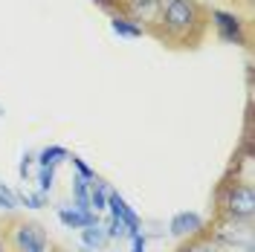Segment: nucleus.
Masks as SVG:
<instances>
[{
	"mask_svg": "<svg viewBox=\"0 0 255 252\" xmlns=\"http://www.w3.org/2000/svg\"><path fill=\"white\" fill-rule=\"evenodd\" d=\"M206 23V9L197 0H162L159 20L148 32H154L159 41H197Z\"/></svg>",
	"mask_w": 255,
	"mask_h": 252,
	"instance_id": "1",
	"label": "nucleus"
},
{
	"mask_svg": "<svg viewBox=\"0 0 255 252\" xmlns=\"http://www.w3.org/2000/svg\"><path fill=\"white\" fill-rule=\"evenodd\" d=\"M9 244L15 252H47L49 238L44 226L35 221H15L9 232Z\"/></svg>",
	"mask_w": 255,
	"mask_h": 252,
	"instance_id": "2",
	"label": "nucleus"
},
{
	"mask_svg": "<svg viewBox=\"0 0 255 252\" xmlns=\"http://www.w3.org/2000/svg\"><path fill=\"white\" fill-rule=\"evenodd\" d=\"M223 212H226L232 221H253V212H255V191H253V186L235 180V183L226 189Z\"/></svg>",
	"mask_w": 255,
	"mask_h": 252,
	"instance_id": "3",
	"label": "nucleus"
},
{
	"mask_svg": "<svg viewBox=\"0 0 255 252\" xmlns=\"http://www.w3.org/2000/svg\"><path fill=\"white\" fill-rule=\"evenodd\" d=\"M212 26H215V32L221 35L226 44H247V29H244V20L238 15L212 9Z\"/></svg>",
	"mask_w": 255,
	"mask_h": 252,
	"instance_id": "4",
	"label": "nucleus"
},
{
	"mask_svg": "<svg viewBox=\"0 0 255 252\" xmlns=\"http://www.w3.org/2000/svg\"><path fill=\"white\" fill-rule=\"evenodd\" d=\"M122 15H128L130 20H136V23H142L145 26V20L154 26L159 20V9H162V0H122ZM148 29V26H145Z\"/></svg>",
	"mask_w": 255,
	"mask_h": 252,
	"instance_id": "5",
	"label": "nucleus"
},
{
	"mask_svg": "<svg viewBox=\"0 0 255 252\" xmlns=\"http://www.w3.org/2000/svg\"><path fill=\"white\" fill-rule=\"evenodd\" d=\"M168 229L174 238H197L203 232V218L197 212H177L168 223Z\"/></svg>",
	"mask_w": 255,
	"mask_h": 252,
	"instance_id": "6",
	"label": "nucleus"
},
{
	"mask_svg": "<svg viewBox=\"0 0 255 252\" xmlns=\"http://www.w3.org/2000/svg\"><path fill=\"white\" fill-rule=\"evenodd\" d=\"M111 29L116 32L119 38H142L145 32H148V29L142 26V23L130 20V17H128V15H122V12L111 17Z\"/></svg>",
	"mask_w": 255,
	"mask_h": 252,
	"instance_id": "7",
	"label": "nucleus"
},
{
	"mask_svg": "<svg viewBox=\"0 0 255 252\" xmlns=\"http://www.w3.org/2000/svg\"><path fill=\"white\" fill-rule=\"evenodd\" d=\"M81 241H84V247H90V250H102L105 241H108V232H105L99 223H93V226H84V229H81Z\"/></svg>",
	"mask_w": 255,
	"mask_h": 252,
	"instance_id": "8",
	"label": "nucleus"
},
{
	"mask_svg": "<svg viewBox=\"0 0 255 252\" xmlns=\"http://www.w3.org/2000/svg\"><path fill=\"white\" fill-rule=\"evenodd\" d=\"M64 157H67L64 148H47V151H41V168H52V165Z\"/></svg>",
	"mask_w": 255,
	"mask_h": 252,
	"instance_id": "9",
	"label": "nucleus"
},
{
	"mask_svg": "<svg viewBox=\"0 0 255 252\" xmlns=\"http://www.w3.org/2000/svg\"><path fill=\"white\" fill-rule=\"evenodd\" d=\"M0 209L3 212H15L17 209V194L12 189H6L3 183H0Z\"/></svg>",
	"mask_w": 255,
	"mask_h": 252,
	"instance_id": "10",
	"label": "nucleus"
},
{
	"mask_svg": "<svg viewBox=\"0 0 255 252\" xmlns=\"http://www.w3.org/2000/svg\"><path fill=\"white\" fill-rule=\"evenodd\" d=\"M20 200L29 206V209H41V206H44V194H35V191H29L26 186H23V191H20Z\"/></svg>",
	"mask_w": 255,
	"mask_h": 252,
	"instance_id": "11",
	"label": "nucleus"
},
{
	"mask_svg": "<svg viewBox=\"0 0 255 252\" xmlns=\"http://www.w3.org/2000/svg\"><path fill=\"white\" fill-rule=\"evenodd\" d=\"M38 186H41V194H47L49 186H52V168H41V174H38Z\"/></svg>",
	"mask_w": 255,
	"mask_h": 252,
	"instance_id": "12",
	"label": "nucleus"
},
{
	"mask_svg": "<svg viewBox=\"0 0 255 252\" xmlns=\"http://www.w3.org/2000/svg\"><path fill=\"white\" fill-rule=\"evenodd\" d=\"M180 252H215V247L209 244V241H191L186 250H180Z\"/></svg>",
	"mask_w": 255,
	"mask_h": 252,
	"instance_id": "13",
	"label": "nucleus"
},
{
	"mask_svg": "<svg viewBox=\"0 0 255 252\" xmlns=\"http://www.w3.org/2000/svg\"><path fill=\"white\" fill-rule=\"evenodd\" d=\"M125 229H128V226H125V221L113 218V221H111V232H108V235H111V238H122V235H125Z\"/></svg>",
	"mask_w": 255,
	"mask_h": 252,
	"instance_id": "14",
	"label": "nucleus"
},
{
	"mask_svg": "<svg viewBox=\"0 0 255 252\" xmlns=\"http://www.w3.org/2000/svg\"><path fill=\"white\" fill-rule=\"evenodd\" d=\"M29 168H32V157L26 154V157H23V162H20V177H29Z\"/></svg>",
	"mask_w": 255,
	"mask_h": 252,
	"instance_id": "15",
	"label": "nucleus"
},
{
	"mask_svg": "<svg viewBox=\"0 0 255 252\" xmlns=\"http://www.w3.org/2000/svg\"><path fill=\"white\" fill-rule=\"evenodd\" d=\"M93 3H99V6H105V9H111V6H113V0H93Z\"/></svg>",
	"mask_w": 255,
	"mask_h": 252,
	"instance_id": "16",
	"label": "nucleus"
},
{
	"mask_svg": "<svg viewBox=\"0 0 255 252\" xmlns=\"http://www.w3.org/2000/svg\"><path fill=\"white\" fill-rule=\"evenodd\" d=\"M0 252H6V244H3V241H0Z\"/></svg>",
	"mask_w": 255,
	"mask_h": 252,
	"instance_id": "17",
	"label": "nucleus"
},
{
	"mask_svg": "<svg viewBox=\"0 0 255 252\" xmlns=\"http://www.w3.org/2000/svg\"><path fill=\"white\" fill-rule=\"evenodd\" d=\"M3 113H6V111H3V105H0V116H3Z\"/></svg>",
	"mask_w": 255,
	"mask_h": 252,
	"instance_id": "18",
	"label": "nucleus"
}]
</instances>
